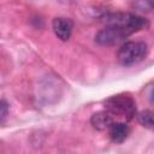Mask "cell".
I'll list each match as a JSON object with an SVG mask.
<instances>
[{"label":"cell","mask_w":154,"mask_h":154,"mask_svg":"<svg viewBox=\"0 0 154 154\" xmlns=\"http://www.w3.org/2000/svg\"><path fill=\"white\" fill-rule=\"evenodd\" d=\"M52 28L55 36L61 41H67L72 34L73 22L66 17H57L52 22Z\"/></svg>","instance_id":"5"},{"label":"cell","mask_w":154,"mask_h":154,"mask_svg":"<svg viewBox=\"0 0 154 154\" xmlns=\"http://www.w3.org/2000/svg\"><path fill=\"white\" fill-rule=\"evenodd\" d=\"M137 119L140 124L143 125L144 128L154 130V111H149V109L142 111L141 113H138Z\"/></svg>","instance_id":"8"},{"label":"cell","mask_w":154,"mask_h":154,"mask_svg":"<svg viewBox=\"0 0 154 154\" xmlns=\"http://www.w3.org/2000/svg\"><path fill=\"white\" fill-rule=\"evenodd\" d=\"M106 109L118 118L131 120L136 114V102L129 94H118L108 97L105 101Z\"/></svg>","instance_id":"2"},{"label":"cell","mask_w":154,"mask_h":154,"mask_svg":"<svg viewBox=\"0 0 154 154\" xmlns=\"http://www.w3.org/2000/svg\"><path fill=\"white\" fill-rule=\"evenodd\" d=\"M113 122H116L114 117L107 109L106 111H99V112L94 113L90 118V124L93 125L94 129H96L99 131L108 130V128L112 125Z\"/></svg>","instance_id":"7"},{"label":"cell","mask_w":154,"mask_h":154,"mask_svg":"<svg viewBox=\"0 0 154 154\" xmlns=\"http://www.w3.org/2000/svg\"><path fill=\"white\" fill-rule=\"evenodd\" d=\"M135 7L140 11H152L154 8V1L153 0H137L135 2Z\"/></svg>","instance_id":"9"},{"label":"cell","mask_w":154,"mask_h":154,"mask_svg":"<svg viewBox=\"0 0 154 154\" xmlns=\"http://www.w3.org/2000/svg\"><path fill=\"white\" fill-rule=\"evenodd\" d=\"M128 36H130V35H128L125 31H123L119 28L105 25L95 35V41L99 45H102V46H113V45H117V43L122 42Z\"/></svg>","instance_id":"4"},{"label":"cell","mask_w":154,"mask_h":154,"mask_svg":"<svg viewBox=\"0 0 154 154\" xmlns=\"http://www.w3.org/2000/svg\"><path fill=\"white\" fill-rule=\"evenodd\" d=\"M101 22L105 25L119 28L123 31H125L128 35H131L148 26V22L143 17H140L132 13H125V12L106 13L101 17Z\"/></svg>","instance_id":"1"},{"label":"cell","mask_w":154,"mask_h":154,"mask_svg":"<svg viewBox=\"0 0 154 154\" xmlns=\"http://www.w3.org/2000/svg\"><path fill=\"white\" fill-rule=\"evenodd\" d=\"M7 109H8L7 102L5 100H1V103H0V111H1L0 112V120H1V123H4V120L7 116Z\"/></svg>","instance_id":"10"},{"label":"cell","mask_w":154,"mask_h":154,"mask_svg":"<svg viewBox=\"0 0 154 154\" xmlns=\"http://www.w3.org/2000/svg\"><path fill=\"white\" fill-rule=\"evenodd\" d=\"M148 53V46L143 41H128L123 43L118 52L117 59L123 66H131L142 61Z\"/></svg>","instance_id":"3"},{"label":"cell","mask_w":154,"mask_h":154,"mask_svg":"<svg viewBox=\"0 0 154 154\" xmlns=\"http://www.w3.org/2000/svg\"><path fill=\"white\" fill-rule=\"evenodd\" d=\"M130 134V128L125 122H113L108 128V136L114 143H123Z\"/></svg>","instance_id":"6"}]
</instances>
